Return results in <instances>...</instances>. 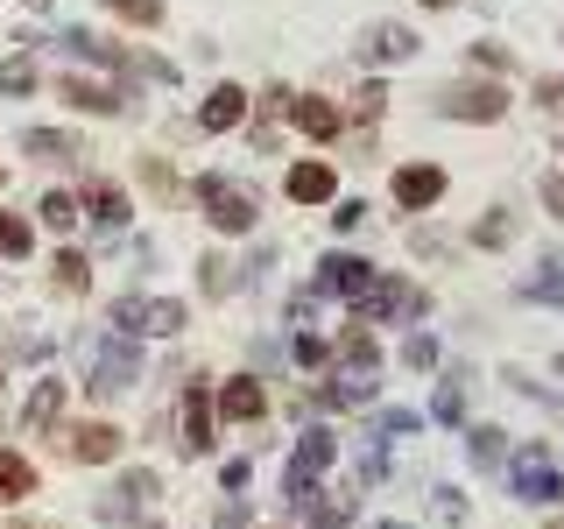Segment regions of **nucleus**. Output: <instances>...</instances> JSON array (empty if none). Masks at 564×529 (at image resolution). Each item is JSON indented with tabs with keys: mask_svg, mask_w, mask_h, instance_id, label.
I'll use <instances>...</instances> for the list:
<instances>
[{
	"mask_svg": "<svg viewBox=\"0 0 564 529\" xmlns=\"http://www.w3.org/2000/svg\"><path fill=\"white\" fill-rule=\"evenodd\" d=\"M191 205L205 212V226L219 240H247V234H261V191L247 184V176L234 170H205V176H191Z\"/></svg>",
	"mask_w": 564,
	"mask_h": 529,
	"instance_id": "nucleus-1",
	"label": "nucleus"
},
{
	"mask_svg": "<svg viewBox=\"0 0 564 529\" xmlns=\"http://www.w3.org/2000/svg\"><path fill=\"white\" fill-rule=\"evenodd\" d=\"M149 375V360H141V339H120V332H93L85 339V367H78V388L93 410H106L113 396H128V388Z\"/></svg>",
	"mask_w": 564,
	"mask_h": 529,
	"instance_id": "nucleus-2",
	"label": "nucleus"
},
{
	"mask_svg": "<svg viewBox=\"0 0 564 529\" xmlns=\"http://www.w3.org/2000/svg\"><path fill=\"white\" fill-rule=\"evenodd\" d=\"M352 317L375 332H416L423 317H431V282L402 276V269H381L375 290H367V304H352Z\"/></svg>",
	"mask_w": 564,
	"mask_h": 529,
	"instance_id": "nucleus-3",
	"label": "nucleus"
},
{
	"mask_svg": "<svg viewBox=\"0 0 564 529\" xmlns=\"http://www.w3.org/2000/svg\"><path fill=\"white\" fill-rule=\"evenodd\" d=\"M508 106H516V99H508V85L501 78H473V71L431 93V114L437 120H458V128H494V120H508Z\"/></svg>",
	"mask_w": 564,
	"mask_h": 529,
	"instance_id": "nucleus-4",
	"label": "nucleus"
},
{
	"mask_svg": "<svg viewBox=\"0 0 564 529\" xmlns=\"http://www.w3.org/2000/svg\"><path fill=\"white\" fill-rule=\"evenodd\" d=\"M128 445H134V438L120 431L106 410L64 417V423H57V458H64V466H120V458H128Z\"/></svg>",
	"mask_w": 564,
	"mask_h": 529,
	"instance_id": "nucleus-5",
	"label": "nucleus"
},
{
	"mask_svg": "<svg viewBox=\"0 0 564 529\" xmlns=\"http://www.w3.org/2000/svg\"><path fill=\"white\" fill-rule=\"evenodd\" d=\"M170 438H176V458H212L219 452V410H212V375H191L184 381V396H176V410H170Z\"/></svg>",
	"mask_w": 564,
	"mask_h": 529,
	"instance_id": "nucleus-6",
	"label": "nucleus"
},
{
	"mask_svg": "<svg viewBox=\"0 0 564 529\" xmlns=\"http://www.w3.org/2000/svg\"><path fill=\"white\" fill-rule=\"evenodd\" d=\"M375 261L367 255H352V247H325V255H317V269H311V290L325 296V304H367V290H375Z\"/></svg>",
	"mask_w": 564,
	"mask_h": 529,
	"instance_id": "nucleus-7",
	"label": "nucleus"
},
{
	"mask_svg": "<svg viewBox=\"0 0 564 529\" xmlns=\"http://www.w3.org/2000/svg\"><path fill=\"white\" fill-rule=\"evenodd\" d=\"M155 501H163V473H155V466H120L113 487L93 501V522H120V529H128L134 516H155Z\"/></svg>",
	"mask_w": 564,
	"mask_h": 529,
	"instance_id": "nucleus-8",
	"label": "nucleus"
},
{
	"mask_svg": "<svg viewBox=\"0 0 564 529\" xmlns=\"http://www.w3.org/2000/svg\"><path fill=\"white\" fill-rule=\"evenodd\" d=\"M212 410H219V423H234V431H261L269 410H275V396H269V381H261L254 367H240V375L212 381Z\"/></svg>",
	"mask_w": 564,
	"mask_h": 529,
	"instance_id": "nucleus-9",
	"label": "nucleus"
},
{
	"mask_svg": "<svg viewBox=\"0 0 564 529\" xmlns=\"http://www.w3.org/2000/svg\"><path fill=\"white\" fill-rule=\"evenodd\" d=\"M445 191H452V170L431 163V155H416V163H395V170H388V205L410 212V219L437 212V205H445Z\"/></svg>",
	"mask_w": 564,
	"mask_h": 529,
	"instance_id": "nucleus-10",
	"label": "nucleus"
},
{
	"mask_svg": "<svg viewBox=\"0 0 564 529\" xmlns=\"http://www.w3.org/2000/svg\"><path fill=\"white\" fill-rule=\"evenodd\" d=\"M78 212H85V226H93V240H120L134 226V191L120 184V176H85Z\"/></svg>",
	"mask_w": 564,
	"mask_h": 529,
	"instance_id": "nucleus-11",
	"label": "nucleus"
},
{
	"mask_svg": "<svg viewBox=\"0 0 564 529\" xmlns=\"http://www.w3.org/2000/svg\"><path fill=\"white\" fill-rule=\"evenodd\" d=\"M50 93H57L70 114H93V120H120L128 114V85H113L106 78V71H57V85H50Z\"/></svg>",
	"mask_w": 564,
	"mask_h": 529,
	"instance_id": "nucleus-12",
	"label": "nucleus"
},
{
	"mask_svg": "<svg viewBox=\"0 0 564 529\" xmlns=\"http://www.w3.org/2000/svg\"><path fill=\"white\" fill-rule=\"evenodd\" d=\"M423 50V35L410 22H367L360 29V43H352V57H360L367 78H381V71H395V64H410Z\"/></svg>",
	"mask_w": 564,
	"mask_h": 529,
	"instance_id": "nucleus-13",
	"label": "nucleus"
},
{
	"mask_svg": "<svg viewBox=\"0 0 564 529\" xmlns=\"http://www.w3.org/2000/svg\"><path fill=\"white\" fill-rule=\"evenodd\" d=\"M282 198L304 205V212H332L339 205V163L332 155H296L290 176H282Z\"/></svg>",
	"mask_w": 564,
	"mask_h": 529,
	"instance_id": "nucleus-14",
	"label": "nucleus"
},
{
	"mask_svg": "<svg viewBox=\"0 0 564 529\" xmlns=\"http://www.w3.org/2000/svg\"><path fill=\"white\" fill-rule=\"evenodd\" d=\"M70 417V375H35L29 381V396H22V431L29 438H57V423Z\"/></svg>",
	"mask_w": 564,
	"mask_h": 529,
	"instance_id": "nucleus-15",
	"label": "nucleus"
},
{
	"mask_svg": "<svg viewBox=\"0 0 564 529\" xmlns=\"http://www.w3.org/2000/svg\"><path fill=\"white\" fill-rule=\"evenodd\" d=\"M247 106H254V93H247L240 78H219V85H205V99H198V134L205 141H219V134H234V128H247Z\"/></svg>",
	"mask_w": 564,
	"mask_h": 529,
	"instance_id": "nucleus-16",
	"label": "nucleus"
},
{
	"mask_svg": "<svg viewBox=\"0 0 564 529\" xmlns=\"http://www.w3.org/2000/svg\"><path fill=\"white\" fill-rule=\"evenodd\" d=\"M557 458H551V438H522L516 452H508V501H522V508H536V487H543V473H551Z\"/></svg>",
	"mask_w": 564,
	"mask_h": 529,
	"instance_id": "nucleus-17",
	"label": "nucleus"
},
{
	"mask_svg": "<svg viewBox=\"0 0 564 529\" xmlns=\"http://www.w3.org/2000/svg\"><path fill=\"white\" fill-rule=\"evenodd\" d=\"M290 99H296V85H261V99L247 106V141H254L261 155H275L282 149V120H290Z\"/></svg>",
	"mask_w": 564,
	"mask_h": 529,
	"instance_id": "nucleus-18",
	"label": "nucleus"
},
{
	"mask_svg": "<svg viewBox=\"0 0 564 529\" xmlns=\"http://www.w3.org/2000/svg\"><path fill=\"white\" fill-rule=\"evenodd\" d=\"M381 332L375 325H360V317H346L339 325V339H332V367H346V375H381Z\"/></svg>",
	"mask_w": 564,
	"mask_h": 529,
	"instance_id": "nucleus-19",
	"label": "nucleus"
},
{
	"mask_svg": "<svg viewBox=\"0 0 564 529\" xmlns=\"http://www.w3.org/2000/svg\"><path fill=\"white\" fill-rule=\"evenodd\" d=\"M50 269V290L64 296V304H85V296H93V247H78V240H64L57 255L43 261Z\"/></svg>",
	"mask_w": 564,
	"mask_h": 529,
	"instance_id": "nucleus-20",
	"label": "nucleus"
},
{
	"mask_svg": "<svg viewBox=\"0 0 564 529\" xmlns=\"http://www.w3.org/2000/svg\"><path fill=\"white\" fill-rule=\"evenodd\" d=\"M35 494H43V473H35V458H29L22 445H0V516L29 508Z\"/></svg>",
	"mask_w": 564,
	"mask_h": 529,
	"instance_id": "nucleus-21",
	"label": "nucleus"
},
{
	"mask_svg": "<svg viewBox=\"0 0 564 529\" xmlns=\"http://www.w3.org/2000/svg\"><path fill=\"white\" fill-rule=\"evenodd\" d=\"M290 128L304 141H332V134H346V114H339L332 93H296L290 99Z\"/></svg>",
	"mask_w": 564,
	"mask_h": 529,
	"instance_id": "nucleus-22",
	"label": "nucleus"
},
{
	"mask_svg": "<svg viewBox=\"0 0 564 529\" xmlns=\"http://www.w3.org/2000/svg\"><path fill=\"white\" fill-rule=\"evenodd\" d=\"M22 149L35 155V163H50V170H78L85 155H93L78 128H29V134H22Z\"/></svg>",
	"mask_w": 564,
	"mask_h": 529,
	"instance_id": "nucleus-23",
	"label": "nucleus"
},
{
	"mask_svg": "<svg viewBox=\"0 0 564 529\" xmlns=\"http://www.w3.org/2000/svg\"><path fill=\"white\" fill-rule=\"evenodd\" d=\"M35 226H43V234H57V240H78V234H85L78 191H70V184H50L43 198H35Z\"/></svg>",
	"mask_w": 564,
	"mask_h": 529,
	"instance_id": "nucleus-24",
	"label": "nucleus"
},
{
	"mask_svg": "<svg viewBox=\"0 0 564 529\" xmlns=\"http://www.w3.org/2000/svg\"><path fill=\"white\" fill-rule=\"evenodd\" d=\"M466 367H445V375H437V388H431V410H423V417H431L437 423V431H466Z\"/></svg>",
	"mask_w": 564,
	"mask_h": 529,
	"instance_id": "nucleus-25",
	"label": "nucleus"
},
{
	"mask_svg": "<svg viewBox=\"0 0 564 529\" xmlns=\"http://www.w3.org/2000/svg\"><path fill=\"white\" fill-rule=\"evenodd\" d=\"M339 114H346L352 134H375L381 120H388V78H360V85L339 99Z\"/></svg>",
	"mask_w": 564,
	"mask_h": 529,
	"instance_id": "nucleus-26",
	"label": "nucleus"
},
{
	"mask_svg": "<svg viewBox=\"0 0 564 529\" xmlns=\"http://www.w3.org/2000/svg\"><path fill=\"white\" fill-rule=\"evenodd\" d=\"M508 452H516V445H508L501 423H487V417H473V423H466V466H473V473H501V466H508Z\"/></svg>",
	"mask_w": 564,
	"mask_h": 529,
	"instance_id": "nucleus-27",
	"label": "nucleus"
},
{
	"mask_svg": "<svg viewBox=\"0 0 564 529\" xmlns=\"http://www.w3.org/2000/svg\"><path fill=\"white\" fill-rule=\"evenodd\" d=\"M522 234V212H508V205H487L480 219L466 226V247H480V255H501V247H516Z\"/></svg>",
	"mask_w": 564,
	"mask_h": 529,
	"instance_id": "nucleus-28",
	"label": "nucleus"
},
{
	"mask_svg": "<svg viewBox=\"0 0 564 529\" xmlns=\"http://www.w3.org/2000/svg\"><path fill=\"white\" fill-rule=\"evenodd\" d=\"M240 282H247V269L226 255V247H205V255H198V290H205V304H226Z\"/></svg>",
	"mask_w": 564,
	"mask_h": 529,
	"instance_id": "nucleus-29",
	"label": "nucleus"
},
{
	"mask_svg": "<svg viewBox=\"0 0 564 529\" xmlns=\"http://www.w3.org/2000/svg\"><path fill=\"white\" fill-rule=\"evenodd\" d=\"M191 304L184 296H141V339H184Z\"/></svg>",
	"mask_w": 564,
	"mask_h": 529,
	"instance_id": "nucleus-30",
	"label": "nucleus"
},
{
	"mask_svg": "<svg viewBox=\"0 0 564 529\" xmlns=\"http://www.w3.org/2000/svg\"><path fill=\"white\" fill-rule=\"evenodd\" d=\"M352 516H360V494H352V487H325L296 522H304V529H352Z\"/></svg>",
	"mask_w": 564,
	"mask_h": 529,
	"instance_id": "nucleus-31",
	"label": "nucleus"
},
{
	"mask_svg": "<svg viewBox=\"0 0 564 529\" xmlns=\"http://www.w3.org/2000/svg\"><path fill=\"white\" fill-rule=\"evenodd\" d=\"M35 85H43L35 50H8V57H0V99H35Z\"/></svg>",
	"mask_w": 564,
	"mask_h": 529,
	"instance_id": "nucleus-32",
	"label": "nucleus"
},
{
	"mask_svg": "<svg viewBox=\"0 0 564 529\" xmlns=\"http://www.w3.org/2000/svg\"><path fill=\"white\" fill-rule=\"evenodd\" d=\"M29 255H35V219L0 205V261H29Z\"/></svg>",
	"mask_w": 564,
	"mask_h": 529,
	"instance_id": "nucleus-33",
	"label": "nucleus"
},
{
	"mask_svg": "<svg viewBox=\"0 0 564 529\" xmlns=\"http://www.w3.org/2000/svg\"><path fill=\"white\" fill-rule=\"evenodd\" d=\"M466 71H473V78H501V85H508V71H516V50L494 43V35H480V43H466Z\"/></svg>",
	"mask_w": 564,
	"mask_h": 529,
	"instance_id": "nucleus-34",
	"label": "nucleus"
},
{
	"mask_svg": "<svg viewBox=\"0 0 564 529\" xmlns=\"http://www.w3.org/2000/svg\"><path fill=\"white\" fill-rule=\"evenodd\" d=\"M113 22H128V29H141V35H155L170 22V0H99Z\"/></svg>",
	"mask_w": 564,
	"mask_h": 529,
	"instance_id": "nucleus-35",
	"label": "nucleus"
},
{
	"mask_svg": "<svg viewBox=\"0 0 564 529\" xmlns=\"http://www.w3.org/2000/svg\"><path fill=\"white\" fill-rule=\"evenodd\" d=\"M402 367H410V375H431V367H445V346H437V332H431V325L402 332Z\"/></svg>",
	"mask_w": 564,
	"mask_h": 529,
	"instance_id": "nucleus-36",
	"label": "nucleus"
},
{
	"mask_svg": "<svg viewBox=\"0 0 564 529\" xmlns=\"http://www.w3.org/2000/svg\"><path fill=\"white\" fill-rule=\"evenodd\" d=\"M423 431V410H367V438L375 445H395V438Z\"/></svg>",
	"mask_w": 564,
	"mask_h": 529,
	"instance_id": "nucleus-37",
	"label": "nucleus"
},
{
	"mask_svg": "<svg viewBox=\"0 0 564 529\" xmlns=\"http://www.w3.org/2000/svg\"><path fill=\"white\" fill-rule=\"evenodd\" d=\"M290 360L304 367V375H332V339L325 332H290Z\"/></svg>",
	"mask_w": 564,
	"mask_h": 529,
	"instance_id": "nucleus-38",
	"label": "nucleus"
},
{
	"mask_svg": "<svg viewBox=\"0 0 564 529\" xmlns=\"http://www.w3.org/2000/svg\"><path fill=\"white\" fill-rule=\"evenodd\" d=\"M516 296H522V304H564V255L543 261V276H529Z\"/></svg>",
	"mask_w": 564,
	"mask_h": 529,
	"instance_id": "nucleus-39",
	"label": "nucleus"
},
{
	"mask_svg": "<svg viewBox=\"0 0 564 529\" xmlns=\"http://www.w3.org/2000/svg\"><path fill=\"white\" fill-rule=\"evenodd\" d=\"M134 176L149 184V198H155V205H176V170H170V155H141Z\"/></svg>",
	"mask_w": 564,
	"mask_h": 529,
	"instance_id": "nucleus-40",
	"label": "nucleus"
},
{
	"mask_svg": "<svg viewBox=\"0 0 564 529\" xmlns=\"http://www.w3.org/2000/svg\"><path fill=\"white\" fill-rule=\"evenodd\" d=\"M106 332L141 339V290H128V296H113V304H106Z\"/></svg>",
	"mask_w": 564,
	"mask_h": 529,
	"instance_id": "nucleus-41",
	"label": "nucleus"
},
{
	"mask_svg": "<svg viewBox=\"0 0 564 529\" xmlns=\"http://www.w3.org/2000/svg\"><path fill=\"white\" fill-rule=\"evenodd\" d=\"M367 219H375V205H367V198H339V205H332V234H360Z\"/></svg>",
	"mask_w": 564,
	"mask_h": 529,
	"instance_id": "nucleus-42",
	"label": "nucleus"
},
{
	"mask_svg": "<svg viewBox=\"0 0 564 529\" xmlns=\"http://www.w3.org/2000/svg\"><path fill=\"white\" fill-rule=\"evenodd\" d=\"M410 255H423V261H445V255H452V240L437 234V226H423V219H416V226H410Z\"/></svg>",
	"mask_w": 564,
	"mask_h": 529,
	"instance_id": "nucleus-43",
	"label": "nucleus"
},
{
	"mask_svg": "<svg viewBox=\"0 0 564 529\" xmlns=\"http://www.w3.org/2000/svg\"><path fill=\"white\" fill-rule=\"evenodd\" d=\"M212 529H254V501H247V494H226L219 516H212Z\"/></svg>",
	"mask_w": 564,
	"mask_h": 529,
	"instance_id": "nucleus-44",
	"label": "nucleus"
},
{
	"mask_svg": "<svg viewBox=\"0 0 564 529\" xmlns=\"http://www.w3.org/2000/svg\"><path fill=\"white\" fill-rule=\"evenodd\" d=\"M529 99H536L543 114H564V71H543V78L529 85Z\"/></svg>",
	"mask_w": 564,
	"mask_h": 529,
	"instance_id": "nucleus-45",
	"label": "nucleus"
},
{
	"mask_svg": "<svg viewBox=\"0 0 564 529\" xmlns=\"http://www.w3.org/2000/svg\"><path fill=\"white\" fill-rule=\"evenodd\" d=\"M536 198H543V212L564 226V170H543V176H536Z\"/></svg>",
	"mask_w": 564,
	"mask_h": 529,
	"instance_id": "nucleus-46",
	"label": "nucleus"
},
{
	"mask_svg": "<svg viewBox=\"0 0 564 529\" xmlns=\"http://www.w3.org/2000/svg\"><path fill=\"white\" fill-rule=\"evenodd\" d=\"M134 78H155V85H176V64L155 57V50H134Z\"/></svg>",
	"mask_w": 564,
	"mask_h": 529,
	"instance_id": "nucleus-47",
	"label": "nucleus"
},
{
	"mask_svg": "<svg viewBox=\"0 0 564 529\" xmlns=\"http://www.w3.org/2000/svg\"><path fill=\"white\" fill-rule=\"evenodd\" d=\"M317 304H325V296H317L311 282H304V290L290 296V332H311V317H317Z\"/></svg>",
	"mask_w": 564,
	"mask_h": 529,
	"instance_id": "nucleus-48",
	"label": "nucleus"
},
{
	"mask_svg": "<svg viewBox=\"0 0 564 529\" xmlns=\"http://www.w3.org/2000/svg\"><path fill=\"white\" fill-rule=\"evenodd\" d=\"M536 508H551V516H564V466L543 473V487H536Z\"/></svg>",
	"mask_w": 564,
	"mask_h": 529,
	"instance_id": "nucleus-49",
	"label": "nucleus"
},
{
	"mask_svg": "<svg viewBox=\"0 0 564 529\" xmlns=\"http://www.w3.org/2000/svg\"><path fill=\"white\" fill-rule=\"evenodd\" d=\"M431 494H437V516H445V522H466V516H473V501H466L458 487H431Z\"/></svg>",
	"mask_w": 564,
	"mask_h": 529,
	"instance_id": "nucleus-50",
	"label": "nucleus"
},
{
	"mask_svg": "<svg viewBox=\"0 0 564 529\" xmlns=\"http://www.w3.org/2000/svg\"><path fill=\"white\" fill-rule=\"evenodd\" d=\"M247 481H254V466H247V458H226V466H219V487L226 494H247Z\"/></svg>",
	"mask_w": 564,
	"mask_h": 529,
	"instance_id": "nucleus-51",
	"label": "nucleus"
},
{
	"mask_svg": "<svg viewBox=\"0 0 564 529\" xmlns=\"http://www.w3.org/2000/svg\"><path fill=\"white\" fill-rule=\"evenodd\" d=\"M352 473H360V481H388V452H381V445H367V452H360V466H352Z\"/></svg>",
	"mask_w": 564,
	"mask_h": 529,
	"instance_id": "nucleus-52",
	"label": "nucleus"
},
{
	"mask_svg": "<svg viewBox=\"0 0 564 529\" xmlns=\"http://www.w3.org/2000/svg\"><path fill=\"white\" fill-rule=\"evenodd\" d=\"M0 529H70V522H50V516H22V508H14V516H0Z\"/></svg>",
	"mask_w": 564,
	"mask_h": 529,
	"instance_id": "nucleus-53",
	"label": "nucleus"
},
{
	"mask_svg": "<svg viewBox=\"0 0 564 529\" xmlns=\"http://www.w3.org/2000/svg\"><path fill=\"white\" fill-rule=\"evenodd\" d=\"M367 529H416V522H402V516H381V522H367Z\"/></svg>",
	"mask_w": 564,
	"mask_h": 529,
	"instance_id": "nucleus-54",
	"label": "nucleus"
},
{
	"mask_svg": "<svg viewBox=\"0 0 564 529\" xmlns=\"http://www.w3.org/2000/svg\"><path fill=\"white\" fill-rule=\"evenodd\" d=\"M128 529H170V522H163V516H134Z\"/></svg>",
	"mask_w": 564,
	"mask_h": 529,
	"instance_id": "nucleus-55",
	"label": "nucleus"
},
{
	"mask_svg": "<svg viewBox=\"0 0 564 529\" xmlns=\"http://www.w3.org/2000/svg\"><path fill=\"white\" fill-rule=\"evenodd\" d=\"M416 8H431V14H445V8H458V0H416Z\"/></svg>",
	"mask_w": 564,
	"mask_h": 529,
	"instance_id": "nucleus-56",
	"label": "nucleus"
},
{
	"mask_svg": "<svg viewBox=\"0 0 564 529\" xmlns=\"http://www.w3.org/2000/svg\"><path fill=\"white\" fill-rule=\"evenodd\" d=\"M551 375H557V381H564V346H557V353H551Z\"/></svg>",
	"mask_w": 564,
	"mask_h": 529,
	"instance_id": "nucleus-57",
	"label": "nucleus"
},
{
	"mask_svg": "<svg viewBox=\"0 0 564 529\" xmlns=\"http://www.w3.org/2000/svg\"><path fill=\"white\" fill-rule=\"evenodd\" d=\"M254 529H296V522H282V516H269V522H254Z\"/></svg>",
	"mask_w": 564,
	"mask_h": 529,
	"instance_id": "nucleus-58",
	"label": "nucleus"
},
{
	"mask_svg": "<svg viewBox=\"0 0 564 529\" xmlns=\"http://www.w3.org/2000/svg\"><path fill=\"white\" fill-rule=\"evenodd\" d=\"M0 388H8V353H0Z\"/></svg>",
	"mask_w": 564,
	"mask_h": 529,
	"instance_id": "nucleus-59",
	"label": "nucleus"
},
{
	"mask_svg": "<svg viewBox=\"0 0 564 529\" xmlns=\"http://www.w3.org/2000/svg\"><path fill=\"white\" fill-rule=\"evenodd\" d=\"M543 529H564V516H551V522H543Z\"/></svg>",
	"mask_w": 564,
	"mask_h": 529,
	"instance_id": "nucleus-60",
	"label": "nucleus"
},
{
	"mask_svg": "<svg viewBox=\"0 0 564 529\" xmlns=\"http://www.w3.org/2000/svg\"><path fill=\"white\" fill-rule=\"evenodd\" d=\"M0 184H8V163H0Z\"/></svg>",
	"mask_w": 564,
	"mask_h": 529,
	"instance_id": "nucleus-61",
	"label": "nucleus"
}]
</instances>
